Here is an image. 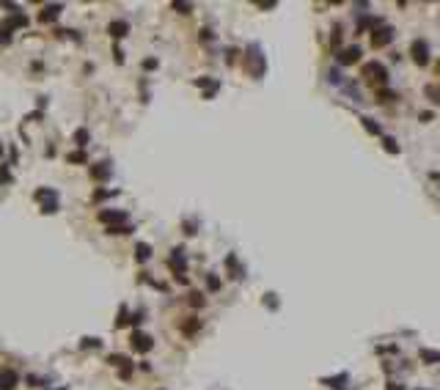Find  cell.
<instances>
[{
  "instance_id": "26",
  "label": "cell",
  "mask_w": 440,
  "mask_h": 390,
  "mask_svg": "<svg viewBox=\"0 0 440 390\" xmlns=\"http://www.w3.org/2000/svg\"><path fill=\"white\" fill-rule=\"evenodd\" d=\"M113 58H116L119 63H124V52H121V49H113Z\"/></svg>"
},
{
  "instance_id": "10",
  "label": "cell",
  "mask_w": 440,
  "mask_h": 390,
  "mask_svg": "<svg viewBox=\"0 0 440 390\" xmlns=\"http://www.w3.org/2000/svg\"><path fill=\"white\" fill-rule=\"evenodd\" d=\"M91 176H94V179H99V181L110 179V165H107V162H99V165H94V168H91Z\"/></svg>"
},
{
  "instance_id": "12",
  "label": "cell",
  "mask_w": 440,
  "mask_h": 390,
  "mask_svg": "<svg viewBox=\"0 0 440 390\" xmlns=\"http://www.w3.org/2000/svg\"><path fill=\"white\" fill-rule=\"evenodd\" d=\"M135 258H138L140 264H143V261H149V258H152V244L138 242V247H135Z\"/></svg>"
},
{
  "instance_id": "6",
  "label": "cell",
  "mask_w": 440,
  "mask_h": 390,
  "mask_svg": "<svg viewBox=\"0 0 440 390\" xmlns=\"http://www.w3.org/2000/svg\"><path fill=\"white\" fill-rule=\"evenodd\" d=\"M361 58V47L358 44H352V47H344V49H338V55H336V61L341 63V66H352V63Z\"/></svg>"
},
{
  "instance_id": "11",
  "label": "cell",
  "mask_w": 440,
  "mask_h": 390,
  "mask_svg": "<svg viewBox=\"0 0 440 390\" xmlns=\"http://www.w3.org/2000/svg\"><path fill=\"white\" fill-rule=\"evenodd\" d=\"M107 30H110V36H113V39H121V36H127L129 25H127L124 20H119V22H110V28H107Z\"/></svg>"
},
{
  "instance_id": "22",
  "label": "cell",
  "mask_w": 440,
  "mask_h": 390,
  "mask_svg": "<svg viewBox=\"0 0 440 390\" xmlns=\"http://www.w3.org/2000/svg\"><path fill=\"white\" fill-rule=\"evenodd\" d=\"M174 8H176V11H182V14H190V8H193V6H190V3H179V0H176Z\"/></svg>"
},
{
  "instance_id": "28",
  "label": "cell",
  "mask_w": 440,
  "mask_h": 390,
  "mask_svg": "<svg viewBox=\"0 0 440 390\" xmlns=\"http://www.w3.org/2000/svg\"><path fill=\"white\" fill-rule=\"evenodd\" d=\"M385 390H405V388H402V385H396V382H388V385H385Z\"/></svg>"
},
{
  "instance_id": "18",
  "label": "cell",
  "mask_w": 440,
  "mask_h": 390,
  "mask_svg": "<svg viewBox=\"0 0 440 390\" xmlns=\"http://www.w3.org/2000/svg\"><path fill=\"white\" fill-rule=\"evenodd\" d=\"M383 148L385 151H391V154H399V146H396V140L393 138H383Z\"/></svg>"
},
{
  "instance_id": "17",
  "label": "cell",
  "mask_w": 440,
  "mask_h": 390,
  "mask_svg": "<svg viewBox=\"0 0 440 390\" xmlns=\"http://www.w3.org/2000/svg\"><path fill=\"white\" fill-rule=\"evenodd\" d=\"M75 143H77L80 148L88 146V129H77V132H75Z\"/></svg>"
},
{
  "instance_id": "14",
  "label": "cell",
  "mask_w": 440,
  "mask_h": 390,
  "mask_svg": "<svg viewBox=\"0 0 440 390\" xmlns=\"http://www.w3.org/2000/svg\"><path fill=\"white\" fill-rule=\"evenodd\" d=\"M14 385H17V374H14V371H3V376H0V388L11 390Z\"/></svg>"
},
{
  "instance_id": "2",
  "label": "cell",
  "mask_w": 440,
  "mask_h": 390,
  "mask_svg": "<svg viewBox=\"0 0 440 390\" xmlns=\"http://www.w3.org/2000/svg\"><path fill=\"white\" fill-rule=\"evenodd\" d=\"M363 77L369 80V83H385V80H388V69H385L383 63H377V61H369L363 66Z\"/></svg>"
},
{
  "instance_id": "23",
  "label": "cell",
  "mask_w": 440,
  "mask_h": 390,
  "mask_svg": "<svg viewBox=\"0 0 440 390\" xmlns=\"http://www.w3.org/2000/svg\"><path fill=\"white\" fill-rule=\"evenodd\" d=\"M190 302H193L196 308H201V305H204V297H201L198 292H193V294H190Z\"/></svg>"
},
{
  "instance_id": "25",
  "label": "cell",
  "mask_w": 440,
  "mask_h": 390,
  "mask_svg": "<svg viewBox=\"0 0 440 390\" xmlns=\"http://www.w3.org/2000/svg\"><path fill=\"white\" fill-rule=\"evenodd\" d=\"M83 346H85V349H88V346L97 349V346H99V338H83Z\"/></svg>"
},
{
  "instance_id": "7",
  "label": "cell",
  "mask_w": 440,
  "mask_h": 390,
  "mask_svg": "<svg viewBox=\"0 0 440 390\" xmlns=\"http://www.w3.org/2000/svg\"><path fill=\"white\" fill-rule=\"evenodd\" d=\"M152 346H154L152 338H149L146 333H138V330H135V333H132V349H135V352H149Z\"/></svg>"
},
{
  "instance_id": "20",
  "label": "cell",
  "mask_w": 440,
  "mask_h": 390,
  "mask_svg": "<svg viewBox=\"0 0 440 390\" xmlns=\"http://www.w3.org/2000/svg\"><path fill=\"white\" fill-rule=\"evenodd\" d=\"M264 305H267V308H273V311L278 308V300H275V294H264Z\"/></svg>"
},
{
  "instance_id": "3",
  "label": "cell",
  "mask_w": 440,
  "mask_h": 390,
  "mask_svg": "<svg viewBox=\"0 0 440 390\" xmlns=\"http://www.w3.org/2000/svg\"><path fill=\"white\" fill-rule=\"evenodd\" d=\"M99 220L102 223H107L110 228H116V225H127V212H121V209H102L99 212Z\"/></svg>"
},
{
  "instance_id": "15",
  "label": "cell",
  "mask_w": 440,
  "mask_h": 390,
  "mask_svg": "<svg viewBox=\"0 0 440 390\" xmlns=\"http://www.w3.org/2000/svg\"><path fill=\"white\" fill-rule=\"evenodd\" d=\"M418 357L424 363H429V366H432V363H440V352H435V349H421Z\"/></svg>"
},
{
  "instance_id": "21",
  "label": "cell",
  "mask_w": 440,
  "mask_h": 390,
  "mask_svg": "<svg viewBox=\"0 0 440 390\" xmlns=\"http://www.w3.org/2000/svg\"><path fill=\"white\" fill-rule=\"evenodd\" d=\"M207 286H209V292H217V289H220V280H217L215 275H209V278H207Z\"/></svg>"
},
{
  "instance_id": "9",
  "label": "cell",
  "mask_w": 440,
  "mask_h": 390,
  "mask_svg": "<svg viewBox=\"0 0 440 390\" xmlns=\"http://www.w3.org/2000/svg\"><path fill=\"white\" fill-rule=\"evenodd\" d=\"M110 363L121 368V376H124V379H129V374H132V363L127 360L124 355H110Z\"/></svg>"
},
{
  "instance_id": "31",
  "label": "cell",
  "mask_w": 440,
  "mask_h": 390,
  "mask_svg": "<svg viewBox=\"0 0 440 390\" xmlns=\"http://www.w3.org/2000/svg\"><path fill=\"white\" fill-rule=\"evenodd\" d=\"M61 390H63V388H61Z\"/></svg>"
},
{
  "instance_id": "30",
  "label": "cell",
  "mask_w": 440,
  "mask_h": 390,
  "mask_svg": "<svg viewBox=\"0 0 440 390\" xmlns=\"http://www.w3.org/2000/svg\"><path fill=\"white\" fill-rule=\"evenodd\" d=\"M438 69H440V63H438Z\"/></svg>"
},
{
  "instance_id": "29",
  "label": "cell",
  "mask_w": 440,
  "mask_h": 390,
  "mask_svg": "<svg viewBox=\"0 0 440 390\" xmlns=\"http://www.w3.org/2000/svg\"><path fill=\"white\" fill-rule=\"evenodd\" d=\"M0 33H3V28H0Z\"/></svg>"
},
{
  "instance_id": "19",
  "label": "cell",
  "mask_w": 440,
  "mask_h": 390,
  "mask_svg": "<svg viewBox=\"0 0 440 390\" xmlns=\"http://www.w3.org/2000/svg\"><path fill=\"white\" fill-rule=\"evenodd\" d=\"M341 382H347V374H338V376H333V379H325V385H330V388H341Z\"/></svg>"
},
{
  "instance_id": "13",
  "label": "cell",
  "mask_w": 440,
  "mask_h": 390,
  "mask_svg": "<svg viewBox=\"0 0 440 390\" xmlns=\"http://www.w3.org/2000/svg\"><path fill=\"white\" fill-rule=\"evenodd\" d=\"M61 3H52V6H44V11H42V20L44 22H50V20H55L58 14H61Z\"/></svg>"
},
{
  "instance_id": "5",
  "label": "cell",
  "mask_w": 440,
  "mask_h": 390,
  "mask_svg": "<svg viewBox=\"0 0 440 390\" xmlns=\"http://www.w3.org/2000/svg\"><path fill=\"white\" fill-rule=\"evenodd\" d=\"M410 55H413V61L418 63V66H426V63H429V44H426L424 39H418V42H413V47H410Z\"/></svg>"
},
{
  "instance_id": "4",
  "label": "cell",
  "mask_w": 440,
  "mask_h": 390,
  "mask_svg": "<svg viewBox=\"0 0 440 390\" xmlns=\"http://www.w3.org/2000/svg\"><path fill=\"white\" fill-rule=\"evenodd\" d=\"M391 39H393V30L388 28V25H377V28L371 30V47H374V49L385 47Z\"/></svg>"
},
{
  "instance_id": "27",
  "label": "cell",
  "mask_w": 440,
  "mask_h": 390,
  "mask_svg": "<svg viewBox=\"0 0 440 390\" xmlns=\"http://www.w3.org/2000/svg\"><path fill=\"white\" fill-rule=\"evenodd\" d=\"M154 66H157V61H154V58H149V61H143V69H154Z\"/></svg>"
},
{
  "instance_id": "16",
  "label": "cell",
  "mask_w": 440,
  "mask_h": 390,
  "mask_svg": "<svg viewBox=\"0 0 440 390\" xmlns=\"http://www.w3.org/2000/svg\"><path fill=\"white\" fill-rule=\"evenodd\" d=\"M361 121H363V129L369 135H380V126H377V121H374V119H361Z\"/></svg>"
},
{
  "instance_id": "24",
  "label": "cell",
  "mask_w": 440,
  "mask_h": 390,
  "mask_svg": "<svg viewBox=\"0 0 440 390\" xmlns=\"http://www.w3.org/2000/svg\"><path fill=\"white\" fill-rule=\"evenodd\" d=\"M69 162H85V154H83V151H75V154H69Z\"/></svg>"
},
{
  "instance_id": "1",
  "label": "cell",
  "mask_w": 440,
  "mask_h": 390,
  "mask_svg": "<svg viewBox=\"0 0 440 390\" xmlns=\"http://www.w3.org/2000/svg\"><path fill=\"white\" fill-rule=\"evenodd\" d=\"M168 267L174 269L176 280H182V283H184V269H187V258H184V250H182V247H174V253H171V258H168Z\"/></svg>"
},
{
  "instance_id": "8",
  "label": "cell",
  "mask_w": 440,
  "mask_h": 390,
  "mask_svg": "<svg viewBox=\"0 0 440 390\" xmlns=\"http://www.w3.org/2000/svg\"><path fill=\"white\" fill-rule=\"evenodd\" d=\"M251 63H253L251 72H253L256 77L264 74V58H261V49H259V47H251Z\"/></svg>"
}]
</instances>
